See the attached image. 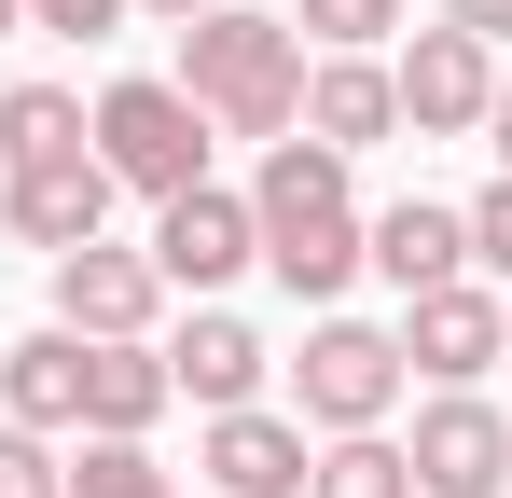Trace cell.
<instances>
[{
	"label": "cell",
	"mask_w": 512,
	"mask_h": 498,
	"mask_svg": "<svg viewBox=\"0 0 512 498\" xmlns=\"http://www.w3.org/2000/svg\"><path fill=\"white\" fill-rule=\"evenodd\" d=\"M250 236H263V277H277L291 305H333L346 277H360V180H346V153H319V139H263V166H250Z\"/></svg>",
	"instance_id": "cell-1"
},
{
	"label": "cell",
	"mask_w": 512,
	"mask_h": 498,
	"mask_svg": "<svg viewBox=\"0 0 512 498\" xmlns=\"http://www.w3.org/2000/svg\"><path fill=\"white\" fill-rule=\"evenodd\" d=\"M180 97L208 111V139H291L305 125V28L291 14H250V0H222V14H194L180 28Z\"/></svg>",
	"instance_id": "cell-2"
},
{
	"label": "cell",
	"mask_w": 512,
	"mask_h": 498,
	"mask_svg": "<svg viewBox=\"0 0 512 498\" xmlns=\"http://www.w3.org/2000/svg\"><path fill=\"white\" fill-rule=\"evenodd\" d=\"M84 139H97V166H111L125 194H153V208H167V194H194V180H208V153H222V139H208V111H194V97H180L167 70H125V83H97Z\"/></svg>",
	"instance_id": "cell-3"
},
{
	"label": "cell",
	"mask_w": 512,
	"mask_h": 498,
	"mask_svg": "<svg viewBox=\"0 0 512 498\" xmlns=\"http://www.w3.org/2000/svg\"><path fill=\"white\" fill-rule=\"evenodd\" d=\"M402 388H416V374H402V332H388V319H346V305H319V319H305L291 415H305L319 443H333V429H388V415H402Z\"/></svg>",
	"instance_id": "cell-4"
},
{
	"label": "cell",
	"mask_w": 512,
	"mask_h": 498,
	"mask_svg": "<svg viewBox=\"0 0 512 498\" xmlns=\"http://www.w3.org/2000/svg\"><path fill=\"white\" fill-rule=\"evenodd\" d=\"M402 471H416V498H512V415L485 388H429L402 429Z\"/></svg>",
	"instance_id": "cell-5"
},
{
	"label": "cell",
	"mask_w": 512,
	"mask_h": 498,
	"mask_svg": "<svg viewBox=\"0 0 512 498\" xmlns=\"http://www.w3.org/2000/svg\"><path fill=\"white\" fill-rule=\"evenodd\" d=\"M388 97H402V125H416V139H485V97H499V42H471V28H443V14H429L416 42L388 56Z\"/></svg>",
	"instance_id": "cell-6"
},
{
	"label": "cell",
	"mask_w": 512,
	"mask_h": 498,
	"mask_svg": "<svg viewBox=\"0 0 512 498\" xmlns=\"http://www.w3.org/2000/svg\"><path fill=\"white\" fill-rule=\"evenodd\" d=\"M139 249H153V277H167V291H194V305H222V291H236V277L263 263V236H250V194H222V180L167 194Z\"/></svg>",
	"instance_id": "cell-7"
},
{
	"label": "cell",
	"mask_w": 512,
	"mask_h": 498,
	"mask_svg": "<svg viewBox=\"0 0 512 498\" xmlns=\"http://www.w3.org/2000/svg\"><path fill=\"white\" fill-rule=\"evenodd\" d=\"M56 332H84V346H139V332H167V277H153V249H125V236L56 249Z\"/></svg>",
	"instance_id": "cell-8"
},
{
	"label": "cell",
	"mask_w": 512,
	"mask_h": 498,
	"mask_svg": "<svg viewBox=\"0 0 512 498\" xmlns=\"http://www.w3.org/2000/svg\"><path fill=\"white\" fill-rule=\"evenodd\" d=\"M499 305L512 291H485V277H443V291H402V374H429V388H485L499 374Z\"/></svg>",
	"instance_id": "cell-9"
},
{
	"label": "cell",
	"mask_w": 512,
	"mask_h": 498,
	"mask_svg": "<svg viewBox=\"0 0 512 498\" xmlns=\"http://www.w3.org/2000/svg\"><path fill=\"white\" fill-rule=\"evenodd\" d=\"M111 208H125V180L97 166V139H84V153H42V166H0V222L42 249V263L84 249V236H111Z\"/></svg>",
	"instance_id": "cell-10"
},
{
	"label": "cell",
	"mask_w": 512,
	"mask_h": 498,
	"mask_svg": "<svg viewBox=\"0 0 512 498\" xmlns=\"http://www.w3.org/2000/svg\"><path fill=\"white\" fill-rule=\"evenodd\" d=\"M305 457H319V429L277 402H236L194 429V471H208V498H305Z\"/></svg>",
	"instance_id": "cell-11"
},
{
	"label": "cell",
	"mask_w": 512,
	"mask_h": 498,
	"mask_svg": "<svg viewBox=\"0 0 512 498\" xmlns=\"http://www.w3.org/2000/svg\"><path fill=\"white\" fill-rule=\"evenodd\" d=\"M153 346H167V388H180L194 415H236V402H263V374H277V346H263L236 305H194V319H167Z\"/></svg>",
	"instance_id": "cell-12"
},
{
	"label": "cell",
	"mask_w": 512,
	"mask_h": 498,
	"mask_svg": "<svg viewBox=\"0 0 512 498\" xmlns=\"http://www.w3.org/2000/svg\"><path fill=\"white\" fill-rule=\"evenodd\" d=\"M360 277L443 291V277H471V222H457L443 194H388V208H360Z\"/></svg>",
	"instance_id": "cell-13"
},
{
	"label": "cell",
	"mask_w": 512,
	"mask_h": 498,
	"mask_svg": "<svg viewBox=\"0 0 512 498\" xmlns=\"http://www.w3.org/2000/svg\"><path fill=\"white\" fill-rule=\"evenodd\" d=\"M291 139H319V153H374V139H402V97H388V56H305V125Z\"/></svg>",
	"instance_id": "cell-14"
},
{
	"label": "cell",
	"mask_w": 512,
	"mask_h": 498,
	"mask_svg": "<svg viewBox=\"0 0 512 498\" xmlns=\"http://www.w3.org/2000/svg\"><path fill=\"white\" fill-rule=\"evenodd\" d=\"M167 346H153V332H139V346H84V429H70V443H153V429H167Z\"/></svg>",
	"instance_id": "cell-15"
},
{
	"label": "cell",
	"mask_w": 512,
	"mask_h": 498,
	"mask_svg": "<svg viewBox=\"0 0 512 498\" xmlns=\"http://www.w3.org/2000/svg\"><path fill=\"white\" fill-rule=\"evenodd\" d=\"M0 415H14V429H42V443H70V429H84V332H14V346H0Z\"/></svg>",
	"instance_id": "cell-16"
},
{
	"label": "cell",
	"mask_w": 512,
	"mask_h": 498,
	"mask_svg": "<svg viewBox=\"0 0 512 498\" xmlns=\"http://www.w3.org/2000/svg\"><path fill=\"white\" fill-rule=\"evenodd\" d=\"M305 498H416V471H402V429H333V443L305 457Z\"/></svg>",
	"instance_id": "cell-17"
},
{
	"label": "cell",
	"mask_w": 512,
	"mask_h": 498,
	"mask_svg": "<svg viewBox=\"0 0 512 498\" xmlns=\"http://www.w3.org/2000/svg\"><path fill=\"white\" fill-rule=\"evenodd\" d=\"M42 153H84V97L70 83H14L0 97V166H42Z\"/></svg>",
	"instance_id": "cell-18"
},
{
	"label": "cell",
	"mask_w": 512,
	"mask_h": 498,
	"mask_svg": "<svg viewBox=\"0 0 512 498\" xmlns=\"http://www.w3.org/2000/svg\"><path fill=\"white\" fill-rule=\"evenodd\" d=\"M291 28H305V56H388L416 14L402 0H291Z\"/></svg>",
	"instance_id": "cell-19"
},
{
	"label": "cell",
	"mask_w": 512,
	"mask_h": 498,
	"mask_svg": "<svg viewBox=\"0 0 512 498\" xmlns=\"http://www.w3.org/2000/svg\"><path fill=\"white\" fill-rule=\"evenodd\" d=\"M70 498H180V471L153 443H84V457H70Z\"/></svg>",
	"instance_id": "cell-20"
},
{
	"label": "cell",
	"mask_w": 512,
	"mask_h": 498,
	"mask_svg": "<svg viewBox=\"0 0 512 498\" xmlns=\"http://www.w3.org/2000/svg\"><path fill=\"white\" fill-rule=\"evenodd\" d=\"M457 222H471V277H485V291H512V166L457 208Z\"/></svg>",
	"instance_id": "cell-21"
},
{
	"label": "cell",
	"mask_w": 512,
	"mask_h": 498,
	"mask_svg": "<svg viewBox=\"0 0 512 498\" xmlns=\"http://www.w3.org/2000/svg\"><path fill=\"white\" fill-rule=\"evenodd\" d=\"M0 498H70V457L42 429H14V415H0Z\"/></svg>",
	"instance_id": "cell-22"
},
{
	"label": "cell",
	"mask_w": 512,
	"mask_h": 498,
	"mask_svg": "<svg viewBox=\"0 0 512 498\" xmlns=\"http://www.w3.org/2000/svg\"><path fill=\"white\" fill-rule=\"evenodd\" d=\"M139 0H28V28H56V42H111Z\"/></svg>",
	"instance_id": "cell-23"
},
{
	"label": "cell",
	"mask_w": 512,
	"mask_h": 498,
	"mask_svg": "<svg viewBox=\"0 0 512 498\" xmlns=\"http://www.w3.org/2000/svg\"><path fill=\"white\" fill-rule=\"evenodd\" d=\"M443 28H471V42H512V0H443Z\"/></svg>",
	"instance_id": "cell-24"
},
{
	"label": "cell",
	"mask_w": 512,
	"mask_h": 498,
	"mask_svg": "<svg viewBox=\"0 0 512 498\" xmlns=\"http://www.w3.org/2000/svg\"><path fill=\"white\" fill-rule=\"evenodd\" d=\"M485 153L512 166V70H499V97H485Z\"/></svg>",
	"instance_id": "cell-25"
},
{
	"label": "cell",
	"mask_w": 512,
	"mask_h": 498,
	"mask_svg": "<svg viewBox=\"0 0 512 498\" xmlns=\"http://www.w3.org/2000/svg\"><path fill=\"white\" fill-rule=\"evenodd\" d=\"M139 14H153V28H194V14H222V0H139Z\"/></svg>",
	"instance_id": "cell-26"
},
{
	"label": "cell",
	"mask_w": 512,
	"mask_h": 498,
	"mask_svg": "<svg viewBox=\"0 0 512 498\" xmlns=\"http://www.w3.org/2000/svg\"><path fill=\"white\" fill-rule=\"evenodd\" d=\"M14 28H28V0H0V42H14Z\"/></svg>",
	"instance_id": "cell-27"
},
{
	"label": "cell",
	"mask_w": 512,
	"mask_h": 498,
	"mask_svg": "<svg viewBox=\"0 0 512 498\" xmlns=\"http://www.w3.org/2000/svg\"><path fill=\"white\" fill-rule=\"evenodd\" d=\"M499 360H512V305H499Z\"/></svg>",
	"instance_id": "cell-28"
},
{
	"label": "cell",
	"mask_w": 512,
	"mask_h": 498,
	"mask_svg": "<svg viewBox=\"0 0 512 498\" xmlns=\"http://www.w3.org/2000/svg\"><path fill=\"white\" fill-rule=\"evenodd\" d=\"M194 498H208V485H194Z\"/></svg>",
	"instance_id": "cell-29"
}]
</instances>
